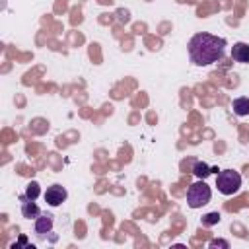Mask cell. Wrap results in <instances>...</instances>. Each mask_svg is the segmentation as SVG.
Wrapping results in <instances>:
<instances>
[{
    "instance_id": "cell-1",
    "label": "cell",
    "mask_w": 249,
    "mask_h": 249,
    "mask_svg": "<svg viewBox=\"0 0 249 249\" xmlns=\"http://www.w3.org/2000/svg\"><path fill=\"white\" fill-rule=\"evenodd\" d=\"M224 49H226V39L206 31L195 33L189 41V56L191 62L196 66H208L218 62L224 56Z\"/></svg>"
},
{
    "instance_id": "cell-2",
    "label": "cell",
    "mask_w": 249,
    "mask_h": 249,
    "mask_svg": "<svg viewBox=\"0 0 249 249\" xmlns=\"http://www.w3.org/2000/svg\"><path fill=\"white\" fill-rule=\"evenodd\" d=\"M212 198V191L204 181H196L187 189V204L191 208H200L208 204Z\"/></svg>"
},
{
    "instance_id": "cell-3",
    "label": "cell",
    "mask_w": 249,
    "mask_h": 249,
    "mask_svg": "<svg viewBox=\"0 0 249 249\" xmlns=\"http://www.w3.org/2000/svg\"><path fill=\"white\" fill-rule=\"evenodd\" d=\"M216 187H218V191L222 195H228V196L235 195L239 191V187H241V175L237 171H233V169H224L216 177Z\"/></svg>"
},
{
    "instance_id": "cell-4",
    "label": "cell",
    "mask_w": 249,
    "mask_h": 249,
    "mask_svg": "<svg viewBox=\"0 0 249 249\" xmlns=\"http://www.w3.org/2000/svg\"><path fill=\"white\" fill-rule=\"evenodd\" d=\"M45 200H47V204H51V206L62 204V202L66 200V189H64L62 185H51V187H47V191H45Z\"/></svg>"
},
{
    "instance_id": "cell-5",
    "label": "cell",
    "mask_w": 249,
    "mask_h": 249,
    "mask_svg": "<svg viewBox=\"0 0 249 249\" xmlns=\"http://www.w3.org/2000/svg\"><path fill=\"white\" fill-rule=\"evenodd\" d=\"M231 58L235 62H241V64H247L249 62V45L247 43H235L231 47Z\"/></svg>"
},
{
    "instance_id": "cell-6",
    "label": "cell",
    "mask_w": 249,
    "mask_h": 249,
    "mask_svg": "<svg viewBox=\"0 0 249 249\" xmlns=\"http://www.w3.org/2000/svg\"><path fill=\"white\" fill-rule=\"evenodd\" d=\"M23 200V204H21V214H23V218H27V220H37L39 216H41V208L33 202V200H27V198H21Z\"/></svg>"
},
{
    "instance_id": "cell-7",
    "label": "cell",
    "mask_w": 249,
    "mask_h": 249,
    "mask_svg": "<svg viewBox=\"0 0 249 249\" xmlns=\"http://www.w3.org/2000/svg\"><path fill=\"white\" fill-rule=\"evenodd\" d=\"M51 230H53V216L41 214V216L35 220V231H37L39 235H45V233H49Z\"/></svg>"
},
{
    "instance_id": "cell-8",
    "label": "cell",
    "mask_w": 249,
    "mask_h": 249,
    "mask_svg": "<svg viewBox=\"0 0 249 249\" xmlns=\"http://www.w3.org/2000/svg\"><path fill=\"white\" fill-rule=\"evenodd\" d=\"M233 111L239 117L249 115V97H237V99H233Z\"/></svg>"
},
{
    "instance_id": "cell-9",
    "label": "cell",
    "mask_w": 249,
    "mask_h": 249,
    "mask_svg": "<svg viewBox=\"0 0 249 249\" xmlns=\"http://www.w3.org/2000/svg\"><path fill=\"white\" fill-rule=\"evenodd\" d=\"M39 193H41L39 183H37V181H31V183L25 187V195H23V198H27V200H35V198L39 196Z\"/></svg>"
},
{
    "instance_id": "cell-10",
    "label": "cell",
    "mask_w": 249,
    "mask_h": 249,
    "mask_svg": "<svg viewBox=\"0 0 249 249\" xmlns=\"http://www.w3.org/2000/svg\"><path fill=\"white\" fill-rule=\"evenodd\" d=\"M193 173H195L198 179H204V177H208V175L212 173V169H210L204 161H196V163H195V167H193Z\"/></svg>"
},
{
    "instance_id": "cell-11",
    "label": "cell",
    "mask_w": 249,
    "mask_h": 249,
    "mask_svg": "<svg viewBox=\"0 0 249 249\" xmlns=\"http://www.w3.org/2000/svg\"><path fill=\"white\" fill-rule=\"evenodd\" d=\"M220 222V214L218 212H208L204 218H202V224L204 226H214V224H218Z\"/></svg>"
},
{
    "instance_id": "cell-12",
    "label": "cell",
    "mask_w": 249,
    "mask_h": 249,
    "mask_svg": "<svg viewBox=\"0 0 249 249\" xmlns=\"http://www.w3.org/2000/svg\"><path fill=\"white\" fill-rule=\"evenodd\" d=\"M208 247H210V249H214V247H222V249H228V247H230V243H228V241H224V239H212V241L208 243Z\"/></svg>"
}]
</instances>
